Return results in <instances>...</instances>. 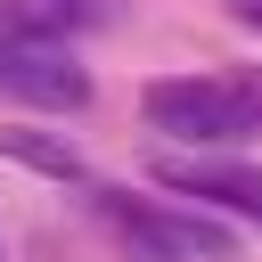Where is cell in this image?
Here are the masks:
<instances>
[{
    "label": "cell",
    "mask_w": 262,
    "mask_h": 262,
    "mask_svg": "<svg viewBox=\"0 0 262 262\" xmlns=\"http://www.w3.org/2000/svg\"><path fill=\"white\" fill-rule=\"evenodd\" d=\"M221 8H229V16L246 25V33H262V0H221Z\"/></svg>",
    "instance_id": "8"
},
{
    "label": "cell",
    "mask_w": 262,
    "mask_h": 262,
    "mask_svg": "<svg viewBox=\"0 0 262 262\" xmlns=\"http://www.w3.org/2000/svg\"><path fill=\"white\" fill-rule=\"evenodd\" d=\"M0 156L41 172V180H82V147L66 131H33V123H0Z\"/></svg>",
    "instance_id": "5"
},
{
    "label": "cell",
    "mask_w": 262,
    "mask_h": 262,
    "mask_svg": "<svg viewBox=\"0 0 262 262\" xmlns=\"http://www.w3.org/2000/svg\"><path fill=\"white\" fill-rule=\"evenodd\" d=\"M0 90L25 98V106H57V115L90 106V74L74 66L66 33H33V25H8V16H0Z\"/></svg>",
    "instance_id": "3"
},
{
    "label": "cell",
    "mask_w": 262,
    "mask_h": 262,
    "mask_svg": "<svg viewBox=\"0 0 262 262\" xmlns=\"http://www.w3.org/2000/svg\"><path fill=\"white\" fill-rule=\"evenodd\" d=\"M237 90H246V106H254V131H262V66H254V74H237Z\"/></svg>",
    "instance_id": "7"
},
{
    "label": "cell",
    "mask_w": 262,
    "mask_h": 262,
    "mask_svg": "<svg viewBox=\"0 0 262 262\" xmlns=\"http://www.w3.org/2000/svg\"><path fill=\"white\" fill-rule=\"evenodd\" d=\"M0 16L33 33H90V25H115V0H0Z\"/></svg>",
    "instance_id": "6"
},
{
    "label": "cell",
    "mask_w": 262,
    "mask_h": 262,
    "mask_svg": "<svg viewBox=\"0 0 262 262\" xmlns=\"http://www.w3.org/2000/svg\"><path fill=\"white\" fill-rule=\"evenodd\" d=\"M139 115H147V131L188 139V147H229V139L254 131L246 90L237 82H213V74H164V82H147L139 90Z\"/></svg>",
    "instance_id": "1"
},
{
    "label": "cell",
    "mask_w": 262,
    "mask_h": 262,
    "mask_svg": "<svg viewBox=\"0 0 262 262\" xmlns=\"http://www.w3.org/2000/svg\"><path fill=\"white\" fill-rule=\"evenodd\" d=\"M156 188L221 205V213H237V221L262 229V172L254 164H229V156H156Z\"/></svg>",
    "instance_id": "4"
},
{
    "label": "cell",
    "mask_w": 262,
    "mask_h": 262,
    "mask_svg": "<svg viewBox=\"0 0 262 262\" xmlns=\"http://www.w3.org/2000/svg\"><path fill=\"white\" fill-rule=\"evenodd\" d=\"M106 229L131 246V262H229V229L205 213H172V205H131L123 188H98Z\"/></svg>",
    "instance_id": "2"
}]
</instances>
